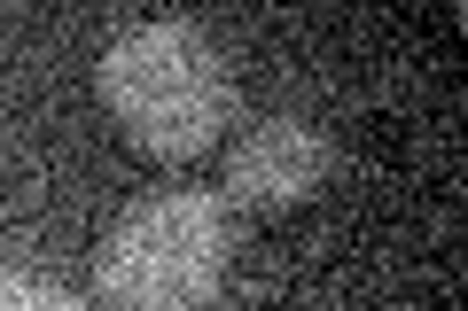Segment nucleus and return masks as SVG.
<instances>
[{"mask_svg":"<svg viewBox=\"0 0 468 311\" xmlns=\"http://www.w3.org/2000/svg\"><path fill=\"white\" fill-rule=\"evenodd\" d=\"M101 109L141 164H196L234 132V63L203 24H133L94 70Z\"/></svg>","mask_w":468,"mask_h":311,"instance_id":"nucleus-1","label":"nucleus"},{"mask_svg":"<svg viewBox=\"0 0 468 311\" xmlns=\"http://www.w3.org/2000/svg\"><path fill=\"white\" fill-rule=\"evenodd\" d=\"M242 211L218 187H172L117 218L94 249L101 311H211L227 295Z\"/></svg>","mask_w":468,"mask_h":311,"instance_id":"nucleus-2","label":"nucleus"},{"mask_svg":"<svg viewBox=\"0 0 468 311\" xmlns=\"http://www.w3.org/2000/svg\"><path fill=\"white\" fill-rule=\"evenodd\" d=\"M328 180H335V132L313 125L304 109H266L250 125H234L218 195L250 218H282V211H304Z\"/></svg>","mask_w":468,"mask_h":311,"instance_id":"nucleus-3","label":"nucleus"},{"mask_svg":"<svg viewBox=\"0 0 468 311\" xmlns=\"http://www.w3.org/2000/svg\"><path fill=\"white\" fill-rule=\"evenodd\" d=\"M0 311H86V304L39 273H0Z\"/></svg>","mask_w":468,"mask_h":311,"instance_id":"nucleus-4","label":"nucleus"}]
</instances>
